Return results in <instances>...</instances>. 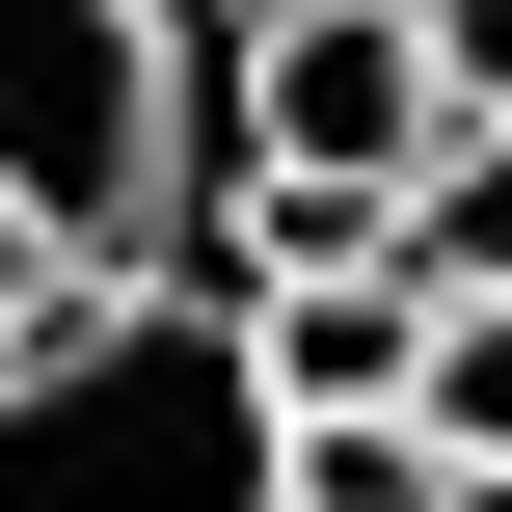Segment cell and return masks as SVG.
I'll use <instances>...</instances> for the list:
<instances>
[{"label": "cell", "instance_id": "6da1fadb", "mask_svg": "<svg viewBox=\"0 0 512 512\" xmlns=\"http://www.w3.org/2000/svg\"><path fill=\"white\" fill-rule=\"evenodd\" d=\"M243 162V27L189 0H0V243L27 270H162Z\"/></svg>", "mask_w": 512, "mask_h": 512}, {"label": "cell", "instance_id": "7a4b0ae2", "mask_svg": "<svg viewBox=\"0 0 512 512\" xmlns=\"http://www.w3.org/2000/svg\"><path fill=\"white\" fill-rule=\"evenodd\" d=\"M0 512H270V378L189 270H54L0 324Z\"/></svg>", "mask_w": 512, "mask_h": 512}, {"label": "cell", "instance_id": "3957f363", "mask_svg": "<svg viewBox=\"0 0 512 512\" xmlns=\"http://www.w3.org/2000/svg\"><path fill=\"white\" fill-rule=\"evenodd\" d=\"M432 0H243V162H351V189H405L432 162Z\"/></svg>", "mask_w": 512, "mask_h": 512}, {"label": "cell", "instance_id": "277c9868", "mask_svg": "<svg viewBox=\"0 0 512 512\" xmlns=\"http://www.w3.org/2000/svg\"><path fill=\"white\" fill-rule=\"evenodd\" d=\"M216 324H243L270 432H297V405H405V351H432V297H405V270H243Z\"/></svg>", "mask_w": 512, "mask_h": 512}, {"label": "cell", "instance_id": "5b68a950", "mask_svg": "<svg viewBox=\"0 0 512 512\" xmlns=\"http://www.w3.org/2000/svg\"><path fill=\"white\" fill-rule=\"evenodd\" d=\"M512 270V108H432V162H405V297H486Z\"/></svg>", "mask_w": 512, "mask_h": 512}, {"label": "cell", "instance_id": "8992f818", "mask_svg": "<svg viewBox=\"0 0 512 512\" xmlns=\"http://www.w3.org/2000/svg\"><path fill=\"white\" fill-rule=\"evenodd\" d=\"M432 459H459L432 405H297L270 432V512H432Z\"/></svg>", "mask_w": 512, "mask_h": 512}, {"label": "cell", "instance_id": "52a82bcc", "mask_svg": "<svg viewBox=\"0 0 512 512\" xmlns=\"http://www.w3.org/2000/svg\"><path fill=\"white\" fill-rule=\"evenodd\" d=\"M405 405H432L459 459H512V270H486V297H432V351H405Z\"/></svg>", "mask_w": 512, "mask_h": 512}, {"label": "cell", "instance_id": "ba28073f", "mask_svg": "<svg viewBox=\"0 0 512 512\" xmlns=\"http://www.w3.org/2000/svg\"><path fill=\"white\" fill-rule=\"evenodd\" d=\"M432 81H459V108H512V0H432Z\"/></svg>", "mask_w": 512, "mask_h": 512}, {"label": "cell", "instance_id": "9c48e42d", "mask_svg": "<svg viewBox=\"0 0 512 512\" xmlns=\"http://www.w3.org/2000/svg\"><path fill=\"white\" fill-rule=\"evenodd\" d=\"M432 512H512V459H432Z\"/></svg>", "mask_w": 512, "mask_h": 512}, {"label": "cell", "instance_id": "30bf717a", "mask_svg": "<svg viewBox=\"0 0 512 512\" xmlns=\"http://www.w3.org/2000/svg\"><path fill=\"white\" fill-rule=\"evenodd\" d=\"M27 297H54V270H27V243H0V324H27Z\"/></svg>", "mask_w": 512, "mask_h": 512}]
</instances>
